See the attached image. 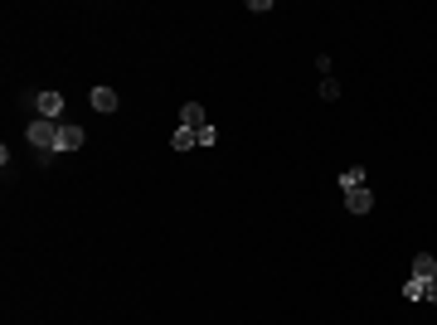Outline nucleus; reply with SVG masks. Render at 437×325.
Segmentation results:
<instances>
[{
  "mask_svg": "<svg viewBox=\"0 0 437 325\" xmlns=\"http://www.w3.org/2000/svg\"><path fill=\"white\" fill-rule=\"evenodd\" d=\"M340 98V83L335 78H321V103H335Z\"/></svg>",
  "mask_w": 437,
  "mask_h": 325,
  "instance_id": "11",
  "label": "nucleus"
},
{
  "mask_svg": "<svg viewBox=\"0 0 437 325\" xmlns=\"http://www.w3.org/2000/svg\"><path fill=\"white\" fill-rule=\"evenodd\" d=\"M345 209H350V214H369V209H374L369 185H364V190H350V195H345Z\"/></svg>",
  "mask_w": 437,
  "mask_h": 325,
  "instance_id": "5",
  "label": "nucleus"
},
{
  "mask_svg": "<svg viewBox=\"0 0 437 325\" xmlns=\"http://www.w3.org/2000/svg\"><path fill=\"white\" fill-rule=\"evenodd\" d=\"M59 126H64V121H44V116H34V121L24 126V136H29V146L39 151V160H54V156H59Z\"/></svg>",
  "mask_w": 437,
  "mask_h": 325,
  "instance_id": "1",
  "label": "nucleus"
},
{
  "mask_svg": "<svg viewBox=\"0 0 437 325\" xmlns=\"http://www.w3.org/2000/svg\"><path fill=\"white\" fill-rule=\"evenodd\" d=\"M64 107H68V103H64V93H54V88H49V93H34V112H39L44 121H59V116H64Z\"/></svg>",
  "mask_w": 437,
  "mask_h": 325,
  "instance_id": "2",
  "label": "nucleus"
},
{
  "mask_svg": "<svg viewBox=\"0 0 437 325\" xmlns=\"http://www.w3.org/2000/svg\"><path fill=\"white\" fill-rule=\"evenodd\" d=\"M190 146H200V136H195L190 126H180V131L170 136V151H190Z\"/></svg>",
  "mask_w": 437,
  "mask_h": 325,
  "instance_id": "9",
  "label": "nucleus"
},
{
  "mask_svg": "<svg viewBox=\"0 0 437 325\" xmlns=\"http://www.w3.org/2000/svg\"><path fill=\"white\" fill-rule=\"evenodd\" d=\"M408 277L433 282V277H437V257H433V252H418V257H413V267H408Z\"/></svg>",
  "mask_w": 437,
  "mask_h": 325,
  "instance_id": "4",
  "label": "nucleus"
},
{
  "mask_svg": "<svg viewBox=\"0 0 437 325\" xmlns=\"http://www.w3.org/2000/svg\"><path fill=\"white\" fill-rule=\"evenodd\" d=\"M423 292H428V282H418V277L403 282V296H408V301H423Z\"/></svg>",
  "mask_w": 437,
  "mask_h": 325,
  "instance_id": "10",
  "label": "nucleus"
},
{
  "mask_svg": "<svg viewBox=\"0 0 437 325\" xmlns=\"http://www.w3.org/2000/svg\"><path fill=\"white\" fill-rule=\"evenodd\" d=\"M180 126H190V131L209 126V121H205V107H200V103H185V107H180Z\"/></svg>",
  "mask_w": 437,
  "mask_h": 325,
  "instance_id": "6",
  "label": "nucleus"
},
{
  "mask_svg": "<svg viewBox=\"0 0 437 325\" xmlns=\"http://www.w3.org/2000/svg\"><path fill=\"white\" fill-rule=\"evenodd\" d=\"M83 141H88V131H83V126H73V121H64V126H59V151H83Z\"/></svg>",
  "mask_w": 437,
  "mask_h": 325,
  "instance_id": "3",
  "label": "nucleus"
},
{
  "mask_svg": "<svg viewBox=\"0 0 437 325\" xmlns=\"http://www.w3.org/2000/svg\"><path fill=\"white\" fill-rule=\"evenodd\" d=\"M340 190H345V195H350V190H364V170H360V165L340 170Z\"/></svg>",
  "mask_w": 437,
  "mask_h": 325,
  "instance_id": "8",
  "label": "nucleus"
},
{
  "mask_svg": "<svg viewBox=\"0 0 437 325\" xmlns=\"http://www.w3.org/2000/svg\"><path fill=\"white\" fill-rule=\"evenodd\" d=\"M88 103H93L98 112H117V93H112V88H93V93H88Z\"/></svg>",
  "mask_w": 437,
  "mask_h": 325,
  "instance_id": "7",
  "label": "nucleus"
},
{
  "mask_svg": "<svg viewBox=\"0 0 437 325\" xmlns=\"http://www.w3.org/2000/svg\"><path fill=\"white\" fill-rule=\"evenodd\" d=\"M423 301H433V306H437V277L428 282V292H423Z\"/></svg>",
  "mask_w": 437,
  "mask_h": 325,
  "instance_id": "13",
  "label": "nucleus"
},
{
  "mask_svg": "<svg viewBox=\"0 0 437 325\" xmlns=\"http://www.w3.org/2000/svg\"><path fill=\"white\" fill-rule=\"evenodd\" d=\"M195 136H200V146H214V141H218V131H214V126H200Z\"/></svg>",
  "mask_w": 437,
  "mask_h": 325,
  "instance_id": "12",
  "label": "nucleus"
}]
</instances>
